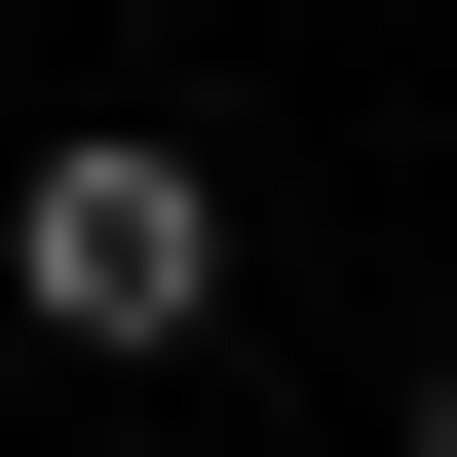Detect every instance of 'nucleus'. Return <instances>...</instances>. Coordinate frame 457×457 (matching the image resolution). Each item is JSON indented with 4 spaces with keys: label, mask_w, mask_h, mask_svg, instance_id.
<instances>
[{
    "label": "nucleus",
    "mask_w": 457,
    "mask_h": 457,
    "mask_svg": "<svg viewBox=\"0 0 457 457\" xmlns=\"http://www.w3.org/2000/svg\"><path fill=\"white\" fill-rule=\"evenodd\" d=\"M0 305L153 381V343H228V191H191V153H153V114H114V153H38V228H0Z\"/></svg>",
    "instance_id": "1"
},
{
    "label": "nucleus",
    "mask_w": 457,
    "mask_h": 457,
    "mask_svg": "<svg viewBox=\"0 0 457 457\" xmlns=\"http://www.w3.org/2000/svg\"><path fill=\"white\" fill-rule=\"evenodd\" d=\"M381 457H457V343H420V420H381Z\"/></svg>",
    "instance_id": "2"
}]
</instances>
